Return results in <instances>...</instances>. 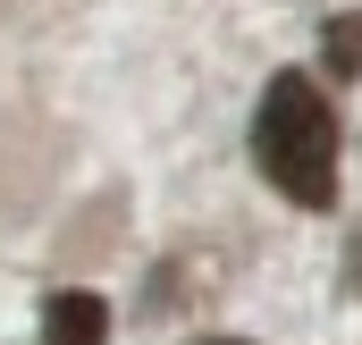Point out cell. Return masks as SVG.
Listing matches in <instances>:
<instances>
[{
	"mask_svg": "<svg viewBox=\"0 0 362 345\" xmlns=\"http://www.w3.org/2000/svg\"><path fill=\"white\" fill-rule=\"evenodd\" d=\"M320 68H329L337 85L362 76V8H337V17H329V34H320Z\"/></svg>",
	"mask_w": 362,
	"mask_h": 345,
	"instance_id": "obj_3",
	"label": "cell"
},
{
	"mask_svg": "<svg viewBox=\"0 0 362 345\" xmlns=\"http://www.w3.org/2000/svg\"><path fill=\"white\" fill-rule=\"evenodd\" d=\"M202 345H253V337H202Z\"/></svg>",
	"mask_w": 362,
	"mask_h": 345,
	"instance_id": "obj_4",
	"label": "cell"
},
{
	"mask_svg": "<svg viewBox=\"0 0 362 345\" xmlns=\"http://www.w3.org/2000/svg\"><path fill=\"white\" fill-rule=\"evenodd\" d=\"M42 345H110V303L93 286L42 295Z\"/></svg>",
	"mask_w": 362,
	"mask_h": 345,
	"instance_id": "obj_2",
	"label": "cell"
},
{
	"mask_svg": "<svg viewBox=\"0 0 362 345\" xmlns=\"http://www.w3.org/2000/svg\"><path fill=\"white\" fill-rule=\"evenodd\" d=\"M253 169L295 211H337V110L303 68H278L253 110Z\"/></svg>",
	"mask_w": 362,
	"mask_h": 345,
	"instance_id": "obj_1",
	"label": "cell"
}]
</instances>
